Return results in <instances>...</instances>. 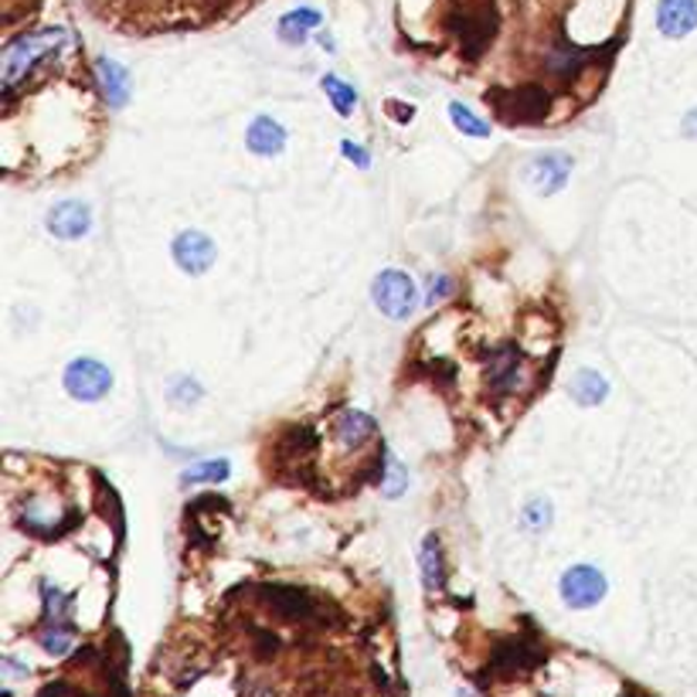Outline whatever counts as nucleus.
Listing matches in <instances>:
<instances>
[{
  "mask_svg": "<svg viewBox=\"0 0 697 697\" xmlns=\"http://www.w3.org/2000/svg\"><path fill=\"white\" fill-rule=\"evenodd\" d=\"M344 153H347V156L354 160V164H357V168H367V153H364L361 147H354V143H344Z\"/></svg>",
  "mask_w": 697,
  "mask_h": 697,
  "instance_id": "393cba45",
  "label": "nucleus"
},
{
  "mask_svg": "<svg viewBox=\"0 0 697 697\" xmlns=\"http://www.w3.org/2000/svg\"><path fill=\"white\" fill-rule=\"evenodd\" d=\"M548 521H552L548 501H531V504H527V511H524V527H527V531H545Z\"/></svg>",
  "mask_w": 697,
  "mask_h": 697,
  "instance_id": "5701e85b",
  "label": "nucleus"
},
{
  "mask_svg": "<svg viewBox=\"0 0 697 697\" xmlns=\"http://www.w3.org/2000/svg\"><path fill=\"white\" fill-rule=\"evenodd\" d=\"M487 382L497 395H511L517 392V382H521V354L514 347H501L494 357H491V367H487Z\"/></svg>",
  "mask_w": 697,
  "mask_h": 697,
  "instance_id": "1a4fd4ad",
  "label": "nucleus"
},
{
  "mask_svg": "<svg viewBox=\"0 0 697 697\" xmlns=\"http://www.w3.org/2000/svg\"><path fill=\"white\" fill-rule=\"evenodd\" d=\"M95 69H99V82L105 89V99H110L113 105H123L127 95H130V75H127V69L120 62H113V59H99Z\"/></svg>",
  "mask_w": 697,
  "mask_h": 697,
  "instance_id": "4468645a",
  "label": "nucleus"
},
{
  "mask_svg": "<svg viewBox=\"0 0 697 697\" xmlns=\"http://www.w3.org/2000/svg\"><path fill=\"white\" fill-rule=\"evenodd\" d=\"M72 643H75V633H72L69 626H59V619H55V626L41 633V647H44L51 657H65V654L72 650Z\"/></svg>",
  "mask_w": 697,
  "mask_h": 697,
  "instance_id": "412c9836",
  "label": "nucleus"
},
{
  "mask_svg": "<svg viewBox=\"0 0 697 697\" xmlns=\"http://www.w3.org/2000/svg\"><path fill=\"white\" fill-rule=\"evenodd\" d=\"M320 24V14L313 8H300V11H290L283 21H280V38L290 41V44H300L306 41V34Z\"/></svg>",
  "mask_w": 697,
  "mask_h": 697,
  "instance_id": "dca6fc26",
  "label": "nucleus"
},
{
  "mask_svg": "<svg viewBox=\"0 0 697 697\" xmlns=\"http://www.w3.org/2000/svg\"><path fill=\"white\" fill-rule=\"evenodd\" d=\"M657 28L667 38H687L697 28V0H660Z\"/></svg>",
  "mask_w": 697,
  "mask_h": 697,
  "instance_id": "6e6552de",
  "label": "nucleus"
},
{
  "mask_svg": "<svg viewBox=\"0 0 697 697\" xmlns=\"http://www.w3.org/2000/svg\"><path fill=\"white\" fill-rule=\"evenodd\" d=\"M507 95L514 105H501L504 120H517V123H538L545 113H548V92L538 89V85H524V89H511V92H501Z\"/></svg>",
  "mask_w": 697,
  "mask_h": 697,
  "instance_id": "423d86ee",
  "label": "nucleus"
},
{
  "mask_svg": "<svg viewBox=\"0 0 697 697\" xmlns=\"http://www.w3.org/2000/svg\"><path fill=\"white\" fill-rule=\"evenodd\" d=\"M65 388L79 402H99L113 388V374H110V367L92 361V357H79L65 367Z\"/></svg>",
  "mask_w": 697,
  "mask_h": 697,
  "instance_id": "20e7f679",
  "label": "nucleus"
},
{
  "mask_svg": "<svg viewBox=\"0 0 697 697\" xmlns=\"http://www.w3.org/2000/svg\"><path fill=\"white\" fill-rule=\"evenodd\" d=\"M89 225H92V214L82 201H59L48 211V232L55 239L75 242L89 232Z\"/></svg>",
  "mask_w": 697,
  "mask_h": 697,
  "instance_id": "39448f33",
  "label": "nucleus"
},
{
  "mask_svg": "<svg viewBox=\"0 0 697 697\" xmlns=\"http://www.w3.org/2000/svg\"><path fill=\"white\" fill-rule=\"evenodd\" d=\"M542 664V650L531 647V643L517 639V643H504V647L497 650V660L494 667L504 670V674H527L531 667Z\"/></svg>",
  "mask_w": 697,
  "mask_h": 697,
  "instance_id": "9b49d317",
  "label": "nucleus"
},
{
  "mask_svg": "<svg viewBox=\"0 0 697 697\" xmlns=\"http://www.w3.org/2000/svg\"><path fill=\"white\" fill-rule=\"evenodd\" d=\"M572 395L582 405H599L609 395V385H606V378H599L596 371H578V378L572 385Z\"/></svg>",
  "mask_w": 697,
  "mask_h": 697,
  "instance_id": "a211bd4d",
  "label": "nucleus"
},
{
  "mask_svg": "<svg viewBox=\"0 0 697 697\" xmlns=\"http://www.w3.org/2000/svg\"><path fill=\"white\" fill-rule=\"evenodd\" d=\"M270 606L283 616V619H310L313 613H316V603L306 596V593H300V588H270Z\"/></svg>",
  "mask_w": 697,
  "mask_h": 697,
  "instance_id": "f8f14e48",
  "label": "nucleus"
},
{
  "mask_svg": "<svg viewBox=\"0 0 697 697\" xmlns=\"http://www.w3.org/2000/svg\"><path fill=\"white\" fill-rule=\"evenodd\" d=\"M229 476V463L225 459H211V463H194L191 469H184V484H222Z\"/></svg>",
  "mask_w": 697,
  "mask_h": 697,
  "instance_id": "6ab92c4d",
  "label": "nucleus"
},
{
  "mask_svg": "<svg viewBox=\"0 0 697 697\" xmlns=\"http://www.w3.org/2000/svg\"><path fill=\"white\" fill-rule=\"evenodd\" d=\"M606 596V575L593 565H575L562 575V603L568 609H593Z\"/></svg>",
  "mask_w": 697,
  "mask_h": 697,
  "instance_id": "f03ea898",
  "label": "nucleus"
},
{
  "mask_svg": "<svg viewBox=\"0 0 697 697\" xmlns=\"http://www.w3.org/2000/svg\"><path fill=\"white\" fill-rule=\"evenodd\" d=\"M286 147V130L273 117H255L249 127V150L259 156H273Z\"/></svg>",
  "mask_w": 697,
  "mask_h": 697,
  "instance_id": "9d476101",
  "label": "nucleus"
},
{
  "mask_svg": "<svg viewBox=\"0 0 697 697\" xmlns=\"http://www.w3.org/2000/svg\"><path fill=\"white\" fill-rule=\"evenodd\" d=\"M320 85H324V92L331 95V102H334V110L337 113H354V105H357V92L351 89V85H344L341 79H334V75H324V82H320Z\"/></svg>",
  "mask_w": 697,
  "mask_h": 697,
  "instance_id": "aec40b11",
  "label": "nucleus"
},
{
  "mask_svg": "<svg viewBox=\"0 0 697 697\" xmlns=\"http://www.w3.org/2000/svg\"><path fill=\"white\" fill-rule=\"evenodd\" d=\"M59 41H62V31H38V34H24L21 41H14L4 55V92L11 95L14 85L21 79H28L41 59H48L51 51H59L55 48Z\"/></svg>",
  "mask_w": 697,
  "mask_h": 697,
  "instance_id": "f257e3e1",
  "label": "nucleus"
},
{
  "mask_svg": "<svg viewBox=\"0 0 697 697\" xmlns=\"http://www.w3.org/2000/svg\"><path fill=\"white\" fill-rule=\"evenodd\" d=\"M371 293H374V303H378V310L385 316H392V320H405L415 310V303H418L415 283L405 273H398V270H385L378 280H374Z\"/></svg>",
  "mask_w": 697,
  "mask_h": 697,
  "instance_id": "7ed1b4c3",
  "label": "nucleus"
},
{
  "mask_svg": "<svg viewBox=\"0 0 697 697\" xmlns=\"http://www.w3.org/2000/svg\"><path fill=\"white\" fill-rule=\"evenodd\" d=\"M402 487H405V473H402V466L392 459V476H388V487H385V494H388V497H398V494H402Z\"/></svg>",
  "mask_w": 697,
  "mask_h": 697,
  "instance_id": "b1692460",
  "label": "nucleus"
},
{
  "mask_svg": "<svg viewBox=\"0 0 697 697\" xmlns=\"http://www.w3.org/2000/svg\"><path fill=\"white\" fill-rule=\"evenodd\" d=\"M174 259H178V265L184 273L201 276L208 265L214 262V242L208 235H201V232H184L174 242Z\"/></svg>",
  "mask_w": 697,
  "mask_h": 697,
  "instance_id": "0eeeda50",
  "label": "nucleus"
},
{
  "mask_svg": "<svg viewBox=\"0 0 697 697\" xmlns=\"http://www.w3.org/2000/svg\"><path fill=\"white\" fill-rule=\"evenodd\" d=\"M449 120L463 130V133H469V137H487L491 133V127L479 120V117H473L466 105H459V102H453L449 105Z\"/></svg>",
  "mask_w": 697,
  "mask_h": 697,
  "instance_id": "4be33fe9",
  "label": "nucleus"
},
{
  "mask_svg": "<svg viewBox=\"0 0 697 697\" xmlns=\"http://www.w3.org/2000/svg\"><path fill=\"white\" fill-rule=\"evenodd\" d=\"M684 127H687V133H690V137H697V130H694V127H697V110L687 117V123H684Z\"/></svg>",
  "mask_w": 697,
  "mask_h": 697,
  "instance_id": "a878e982",
  "label": "nucleus"
},
{
  "mask_svg": "<svg viewBox=\"0 0 697 697\" xmlns=\"http://www.w3.org/2000/svg\"><path fill=\"white\" fill-rule=\"evenodd\" d=\"M422 578H425V588L428 593H440L443 582H446V572H443V555H440V542L428 538L422 545Z\"/></svg>",
  "mask_w": 697,
  "mask_h": 697,
  "instance_id": "f3484780",
  "label": "nucleus"
},
{
  "mask_svg": "<svg viewBox=\"0 0 697 697\" xmlns=\"http://www.w3.org/2000/svg\"><path fill=\"white\" fill-rule=\"evenodd\" d=\"M334 436H337L344 446H361V443H367V440L374 436V422H371L364 412L347 408V412H341L337 422H334Z\"/></svg>",
  "mask_w": 697,
  "mask_h": 697,
  "instance_id": "ddd939ff",
  "label": "nucleus"
},
{
  "mask_svg": "<svg viewBox=\"0 0 697 697\" xmlns=\"http://www.w3.org/2000/svg\"><path fill=\"white\" fill-rule=\"evenodd\" d=\"M568 171H572V160L562 156V153L534 160V168H531V174H534V181H538L542 191H558L565 184Z\"/></svg>",
  "mask_w": 697,
  "mask_h": 697,
  "instance_id": "2eb2a0df",
  "label": "nucleus"
}]
</instances>
